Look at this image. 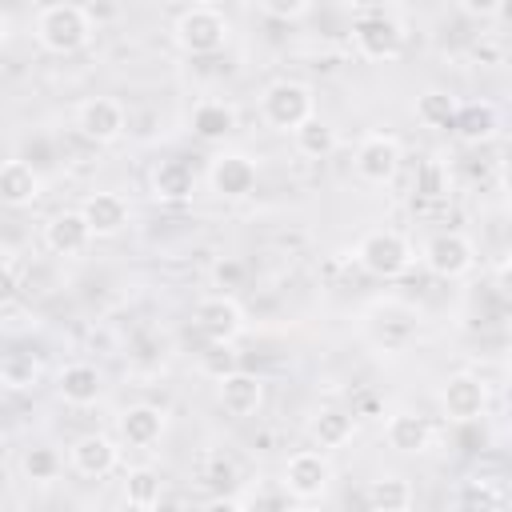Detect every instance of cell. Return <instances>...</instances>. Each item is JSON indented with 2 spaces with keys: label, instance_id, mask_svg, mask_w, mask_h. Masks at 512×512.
Listing matches in <instances>:
<instances>
[{
  "label": "cell",
  "instance_id": "obj_1",
  "mask_svg": "<svg viewBox=\"0 0 512 512\" xmlns=\"http://www.w3.org/2000/svg\"><path fill=\"white\" fill-rule=\"evenodd\" d=\"M36 40L52 56H72L92 40V16L84 4L56 0L36 12Z\"/></svg>",
  "mask_w": 512,
  "mask_h": 512
},
{
  "label": "cell",
  "instance_id": "obj_2",
  "mask_svg": "<svg viewBox=\"0 0 512 512\" xmlns=\"http://www.w3.org/2000/svg\"><path fill=\"white\" fill-rule=\"evenodd\" d=\"M356 264L376 280H400L416 264V248L396 228H372L356 244Z\"/></svg>",
  "mask_w": 512,
  "mask_h": 512
},
{
  "label": "cell",
  "instance_id": "obj_3",
  "mask_svg": "<svg viewBox=\"0 0 512 512\" xmlns=\"http://www.w3.org/2000/svg\"><path fill=\"white\" fill-rule=\"evenodd\" d=\"M172 36H176L180 52H188V56H212V52H220L228 44V16L216 4H188L176 16Z\"/></svg>",
  "mask_w": 512,
  "mask_h": 512
},
{
  "label": "cell",
  "instance_id": "obj_4",
  "mask_svg": "<svg viewBox=\"0 0 512 512\" xmlns=\"http://www.w3.org/2000/svg\"><path fill=\"white\" fill-rule=\"evenodd\" d=\"M260 116L276 132L300 128L308 116H316V96L304 80H272L260 96Z\"/></svg>",
  "mask_w": 512,
  "mask_h": 512
},
{
  "label": "cell",
  "instance_id": "obj_5",
  "mask_svg": "<svg viewBox=\"0 0 512 512\" xmlns=\"http://www.w3.org/2000/svg\"><path fill=\"white\" fill-rule=\"evenodd\" d=\"M352 44L364 60H396L404 52V24L384 8H368L352 20Z\"/></svg>",
  "mask_w": 512,
  "mask_h": 512
},
{
  "label": "cell",
  "instance_id": "obj_6",
  "mask_svg": "<svg viewBox=\"0 0 512 512\" xmlns=\"http://www.w3.org/2000/svg\"><path fill=\"white\" fill-rule=\"evenodd\" d=\"M420 260H424V268H428L432 276H440V280H460V276H468V272L476 268V244H472L464 232L444 228V232H436V236L424 240Z\"/></svg>",
  "mask_w": 512,
  "mask_h": 512
},
{
  "label": "cell",
  "instance_id": "obj_7",
  "mask_svg": "<svg viewBox=\"0 0 512 512\" xmlns=\"http://www.w3.org/2000/svg\"><path fill=\"white\" fill-rule=\"evenodd\" d=\"M400 160H404V148L392 132H368L360 136L356 152H352V168L364 184H392L396 172H400Z\"/></svg>",
  "mask_w": 512,
  "mask_h": 512
},
{
  "label": "cell",
  "instance_id": "obj_8",
  "mask_svg": "<svg viewBox=\"0 0 512 512\" xmlns=\"http://www.w3.org/2000/svg\"><path fill=\"white\" fill-rule=\"evenodd\" d=\"M280 484H284V492H288L292 500H300V504L320 500V496L332 488V464H328L324 448H320V452H316V448H304V452L288 456Z\"/></svg>",
  "mask_w": 512,
  "mask_h": 512
},
{
  "label": "cell",
  "instance_id": "obj_9",
  "mask_svg": "<svg viewBox=\"0 0 512 512\" xmlns=\"http://www.w3.org/2000/svg\"><path fill=\"white\" fill-rule=\"evenodd\" d=\"M440 408L452 424H472L488 412V384L476 372H452L440 384Z\"/></svg>",
  "mask_w": 512,
  "mask_h": 512
},
{
  "label": "cell",
  "instance_id": "obj_10",
  "mask_svg": "<svg viewBox=\"0 0 512 512\" xmlns=\"http://www.w3.org/2000/svg\"><path fill=\"white\" fill-rule=\"evenodd\" d=\"M196 324L208 340H232L236 344L248 328V316H244V304L232 292H212V296L196 300Z\"/></svg>",
  "mask_w": 512,
  "mask_h": 512
},
{
  "label": "cell",
  "instance_id": "obj_11",
  "mask_svg": "<svg viewBox=\"0 0 512 512\" xmlns=\"http://www.w3.org/2000/svg\"><path fill=\"white\" fill-rule=\"evenodd\" d=\"M76 128L92 144H116L128 128V112L116 96H92L76 108Z\"/></svg>",
  "mask_w": 512,
  "mask_h": 512
},
{
  "label": "cell",
  "instance_id": "obj_12",
  "mask_svg": "<svg viewBox=\"0 0 512 512\" xmlns=\"http://www.w3.org/2000/svg\"><path fill=\"white\" fill-rule=\"evenodd\" d=\"M416 332H420L416 312L404 308V304H396V300L376 304L372 316H368V336H372V344L384 348V352H404V348L416 340Z\"/></svg>",
  "mask_w": 512,
  "mask_h": 512
},
{
  "label": "cell",
  "instance_id": "obj_13",
  "mask_svg": "<svg viewBox=\"0 0 512 512\" xmlns=\"http://www.w3.org/2000/svg\"><path fill=\"white\" fill-rule=\"evenodd\" d=\"M256 164L244 152H220L208 164V184L220 200H244L256 192Z\"/></svg>",
  "mask_w": 512,
  "mask_h": 512
},
{
  "label": "cell",
  "instance_id": "obj_14",
  "mask_svg": "<svg viewBox=\"0 0 512 512\" xmlns=\"http://www.w3.org/2000/svg\"><path fill=\"white\" fill-rule=\"evenodd\" d=\"M68 464H72V472L84 476V480H104V476L116 472V464H120V444H116L112 436H104V432H88V436L72 440Z\"/></svg>",
  "mask_w": 512,
  "mask_h": 512
},
{
  "label": "cell",
  "instance_id": "obj_15",
  "mask_svg": "<svg viewBox=\"0 0 512 512\" xmlns=\"http://www.w3.org/2000/svg\"><path fill=\"white\" fill-rule=\"evenodd\" d=\"M80 216H84L92 240H112V236H120L128 228L132 208H128V200L120 192H92V196H84Z\"/></svg>",
  "mask_w": 512,
  "mask_h": 512
},
{
  "label": "cell",
  "instance_id": "obj_16",
  "mask_svg": "<svg viewBox=\"0 0 512 512\" xmlns=\"http://www.w3.org/2000/svg\"><path fill=\"white\" fill-rule=\"evenodd\" d=\"M216 400H220V408H224L228 416H236V420L256 416L260 404H264V380H260L256 372L236 368V372H228V376L216 380Z\"/></svg>",
  "mask_w": 512,
  "mask_h": 512
},
{
  "label": "cell",
  "instance_id": "obj_17",
  "mask_svg": "<svg viewBox=\"0 0 512 512\" xmlns=\"http://www.w3.org/2000/svg\"><path fill=\"white\" fill-rule=\"evenodd\" d=\"M92 244V232L80 216V208H64L44 224V248L52 256H84Z\"/></svg>",
  "mask_w": 512,
  "mask_h": 512
},
{
  "label": "cell",
  "instance_id": "obj_18",
  "mask_svg": "<svg viewBox=\"0 0 512 512\" xmlns=\"http://www.w3.org/2000/svg\"><path fill=\"white\" fill-rule=\"evenodd\" d=\"M56 392H60V400L72 404V408H92V404L104 396V376H100L96 364L76 360V364H64V368L56 372Z\"/></svg>",
  "mask_w": 512,
  "mask_h": 512
},
{
  "label": "cell",
  "instance_id": "obj_19",
  "mask_svg": "<svg viewBox=\"0 0 512 512\" xmlns=\"http://www.w3.org/2000/svg\"><path fill=\"white\" fill-rule=\"evenodd\" d=\"M116 428H120V440L128 448H152L164 436V428H168V412L156 408V404H128L120 412Z\"/></svg>",
  "mask_w": 512,
  "mask_h": 512
},
{
  "label": "cell",
  "instance_id": "obj_20",
  "mask_svg": "<svg viewBox=\"0 0 512 512\" xmlns=\"http://www.w3.org/2000/svg\"><path fill=\"white\" fill-rule=\"evenodd\" d=\"M384 440H388V448H396V452H404V456H420V452L432 448L436 428H432V420L420 416V412H392L388 424H384Z\"/></svg>",
  "mask_w": 512,
  "mask_h": 512
},
{
  "label": "cell",
  "instance_id": "obj_21",
  "mask_svg": "<svg viewBox=\"0 0 512 512\" xmlns=\"http://www.w3.org/2000/svg\"><path fill=\"white\" fill-rule=\"evenodd\" d=\"M44 196V176L28 160H4L0 164V204L4 208H28Z\"/></svg>",
  "mask_w": 512,
  "mask_h": 512
},
{
  "label": "cell",
  "instance_id": "obj_22",
  "mask_svg": "<svg viewBox=\"0 0 512 512\" xmlns=\"http://www.w3.org/2000/svg\"><path fill=\"white\" fill-rule=\"evenodd\" d=\"M188 128H192V136H196V140L216 144V140H224V136H232V132H236V104L208 96V100H200V104L192 108Z\"/></svg>",
  "mask_w": 512,
  "mask_h": 512
},
{
  "label": "cell",
  "instance_id": "obj_23",
  "mask_svg": "<svg viewBox=\"0 0 512 512\" xmlns=\"http://www.w3.org/2000/svg\"><path fill=\"white\" fill-rule=\"evenodd\" d=\"M192 192H196V172L188 160L172 156L152 168V196L160 204H184V200H192Z\"/></svg>",
  "mask_w": 512,
  "mask_h": 512
},
{
  "label": "cell",
  "instance_id": "obj_24",
  "mask_svg": "<svg viewBox=\"0 0 512 512\" xmlns=\"http://www.w3.org/2000/svg\"><path fill=\"white\" fill-rule=\"evenodd\" d=\"M356 432V416L348 408H336V404H324L312 412L308 420V436L316 448H344Z\"/></svg>",
  "mask_w": 512,
  "mask_h": 512
},
{
  "label": "cell",
  "instance_id": "obj_25",
  "mask_svg": "<svg viewBox=\"0 0 512 512\" xmlns=\"http://www.w3.org/2000/svg\"><path fill=\"white\" fill-rule=\"evenodd\" d=\"M448 128H456V136H460L464 144H488V140L500 132V112H496V104H488V100L464 104V108H456V116H452Z\"/></svg>",
  "mask_w": 512,
  "mask_h": 512
},
{
  "label": "cell",
  "instance_id": "obj_26",
  "mask_svg": "<svg viewBox=\"0 0 512 512\" xmlns=\"http://www.w3.org/2000/svg\"><path fill=\"white\" fill-rule=\"evenodd\" d=\"M120 496H124V504H128V508L148 512V508H156V504L164 500V476H160L156 468H148V464H136V468H128V472H124Z\"/></svg>",
  "mask_w": 512,
  "mask_h": 512
},
{
  "label": "cell",
  "instance_id": "obj_27",
  "mask_svg": "<svg viewBox=\"0 0 512 512\" xmlns=\"http://www.w3.org/2000/svg\"><path fill=\"white\" fill-rule=\"evenodd\" d=\"M412 500H416V492H412V484L404 476H380V480H372L364 488V504L372 512H408Z\"/></svg>",
  "mask_w": 512,
  "mask_h": 512
},
{
  "label": "cell",
  "instance_id": "obj_28",
  "mask_svg": "<svg viewBox=\"0 0 512 512\" xmlns=\"http://www.w3.org/2000/svg\"><path fill=\"white\" fill-rule=\"evenodd\" d=\"M292 144H296L300 156L324 160V156L336 152V128H332L328 120H320V116H308L300 128H292Z\"/></svg>",
  "mask_w": 512,
  "mask_h": 512
},
{
  "label": "cell",
  "instance_id": "obj_29",
  "mask_svg": "<svg viewBox=\"0 0 512 512\" xmlns=\"http://www.w3.org/2000/svg\"><path fill=\"white\" fill-rule=\"evenodd\" d=\"M452 504H456V508H484V512H496V508L508 504V492H504V484L492 480V476H472V480H464V484L456 488Z\"/></svg>",
  "mask_w": 512,
  "mask_h": 512
},
{
  "label": "cell",
  "instance_id": "obj_30",
  "mask_svg": "<svg viewBox=\"0 0 512 512\" xmlns=\"http://www.w3.org/2000/svg\"><path fill=\"white\" fill-rule=\"evenodd\" d=\"M196 368H200L208 380H220V376H228V372L240 368V352H236L232 340H208V348L196 356Z\"/></svg>",
  "mask_w": 512,
  "mask_h": 512
},
{
  "label": "cell",
  "instance_id": "obj_31",
  "mask_svg": "<svg viewBox=\"0 0 512 512\" xmlns=\"http://www.w3.org/2000/svg\"><path fill=\"white\" fill-rule=\"evenodd\" d=\"M452 116H456V100H452L448 92L428 88L424 96H416V120H420L424 128H448Z\"/></svg>",
  "mask_w": 512,
  "mask_h": 512
},
{
  "label": "cell",
  "instance_id": "obj_32",
  "mask_svg": "<svg viewBox=\"0 0 512 512\" xmlns=\"http://www.w3.org/2000/svg\"><path fill=\"white\" fill-rule=\"evenodd\" d=\"M20 472H24V480H32V484H48V480H56V472H60V456H56V448H48V444L28 448V452L20 456Z\"/></svg>",
  "mask_w": 512,
  "mask_h": 512
},
{
  "label": "cell",
  "instance_id": "obj_33",
  "mask_svg": "<svg viewBox=\"0 0 512 512\" xmlns=\"http://www.w3.org/2000/svg\"><path fill=\"white\" fill-rule=\"evenodd\" d=\"M448 188H452V180H448V164L436 160V156H428V160L416 168V196H424V200H444Z\"/></svg>",
  "mask_w": 512,
  "mask_h": 512
},
{
  "label": "cell",
  "instance_id": "obj_34",
  "mask_svg": "<svg viewBox=\"0 0 512 512\" xmlns=\"http://www.w3.org/2000/svg\"><path fill=\"white\" fill-rule=\"evenodd\" d=\"M36 376H40V364L28 352H8L0 360V384H8V388H32Z\"/></svg>",
  "mask_w": 512,
  "mask_h": 512
},
{
  "label": "cell",
  "instance_id": "obj_35",
  "mask_svg": "<svg viewBox=\"0 0 512 512\" xmlns=\"http://www.w3.org/2000/svg\"><path fill=\"white\" fill-rule=\"evenodd\" d=\"M204 480L212 488H232L236 484V464L224 456V452H208L204 456Z\"/></svg>",
  "mask_w": 512,
  "mask_h": 512
},
{
  "label": "cell",
  "instance_id": "obj_36",
  "mask_svg": "<svg viewBox=\"0 0 512 512\" xmlns=\"http://www.w3.org/2000/svg\"><path fill=\"white\" fill-rule=\"evenodd\" d=\"M260 12L272 16V20H300L312 12V0H260Z\"/></svg>",
  "mask_w": 512,
  "mask_h": 512
},
{
  "label": "cell",
  "instance_id": "obj_37",
  "mask_svg": "<svg viewBox=\"0 0 512 512\" xmlns=\"http://www.w3.org/2000/svg\"><path fill=\"white\" fill-rule=\"evenodd\" d=\"M16 296H20V272H16V264L0 260V308L16 304Z\"/></svg>",
  "mask_w": 512,
  "mask_h": 512
},
{
  "label": "cell",
  "instance_id": "obj_38",
  "mask_svg": "<svg viewBox=\"0 0 512 512\" xmlns=\"http://www.w3.org/2000/svg\"><path fill=\"white\" fill-rule=\"evenodd\" d=\"M212 280H216V288H236V284L244 280V264L232 260V256H224V260L212 268Z\"/></svg>",
  "mask_w": 512,
  "mask_h": 512
},
{
  "label": "cell",
  "instance_id": "obj_39",
  "mask_svg": "<svg viewBox=\"0 0 512 512\" xmlns=\"http://www.w3.org/2000/svg\"><path fill=\"white\" fill-rule=\"evenodd\" d=\"M456 4H460V12L472 16V20H492V16H500V8H504V0H456Z\"/></svg>",
  "mask_w": 512,
  "mask_h": 512
},
{
  "label": "cell",
  "instance_id": "obj_40",
  "mask_svg": "<svg viewBox=\"0 0 512 512\" xmlns=\"http://www.w3.org/2000/svg\"><path fill=\"white\" fill-rule=\"evenodd\" d=\"M8 28H12V24H8V12H4V8H0V48H4V44H8Z\"/></svg>",
  "mask_w": 512,
  "mask_h": 512
},
{
  "label": "cell",
  "instance_id": "obj_41",
  "mask_svg": "<svg viewBox=\"0 0 512 512\" xmlns=\"http://www.w3.org/2000/svg\"><path fill=\"white\" fill-rule=\"evenodd\" d=\"M476 56H496L500 60V48L496 44H476Z\"/></svg>",
  "mask_w": 512,
  "mask_h": 512
},
{
  "label": "cell",
  "instance_id": "obj_42",
  "mask_svg": "<svg viewBox=\"0 0 512 512\" xmlns=\"http://www.w3.org/2000/svg\"><path fill=\"white\" fill-rule=\"evenodd\" d=\"M188 4H216V0H188Z\"/></svg>",
  "mask_w": 512,
  "mask_h": 512
}]
</instances>
